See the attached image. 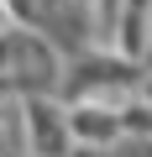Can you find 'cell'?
<instances>
[{
    "instance_id": "cell-1",
    "label": "cell",
    "mask_w": 152,
    "mask_h": 157,
    "mask_svg": "<svg viewBox=\"0 0 152 157\" xmlns=\"http://www.w3.org/2000/svg\"><path fill=\"white\" fill-rule=\"evenodd\" d=\"M142 73H147L142 58L100 42V47H89V52H79V58L63 63L58 94H63L68 105H126V100L142 89Z\"/></svg>"
},
{
    "instance_id": "cell-2",
    "label": "cell",
    "mask_w": 152,
    "mask_h": 157,
    "mask_svg": "<svg viewBox=\"0 0 152 157\" xmlns=\"http://www.w3.org/2000/svg\"><path fill=\"white\" fill-rule=\"evenodd\" d=\"M21 136L32 157H68L73 147V121L63 94H21Z\"/></svg>"
},
{
    "instance_id": "cell-3",
    "label": "cell",
    "mask_w": 152,
    "mask_h": 157,
    "mask_svg": "<svg viewBox=\"0 0 152 157\" xmlns=\"http://www.w3.org/2000/svg\"><path fill=\"white\" fill-rule=\"evenodd\" d=\"M68 121H73V141L79 147H115L126 136L121 105H68Z\"/></svg>"
},
{
    "instance_id": "cell-4",
    "label": "cell",
    "mask_w": 152,
    "mask_h": 157,
    "mask_svg": "<svg viewBox=\"0 0 152 157\" xmlns=\"http://www.w3.org/2000/svg\"><path fill=\"white\" fill-rule=\"evenodd\" d=\"M110 47L131 52L147 63V47H152V0H121V11L110 21Z\"/></svg>"
},
{
    "instance_id": "cell-5",
    "label": "cell",
    "mask_w": 152,
    "mask_h": 157,
    "mask_svg": "<svg viewBox=\"0 0 152 157\" xmlns=\"http://www.w3.org/2000/svg\"><path fill=\"white\" fill-rule=\"evenodd\" d=\"M115 157H152V136H121Z\"/></svg>"
},
{
    "instance_id": "cell-6",
    "label": "cell",
    "mask_w": 152,
    "mask_h": 157,
    "mask_svg": "<svg viewBox=\"0 0 152 157\" xmlns=\"http://www.w3.org/2000/svg\"><path fill=\"white\" fill-rule=\"evenodd\" d=\"M68 157H115V147H73Z\"/></svg>"
},
{
    "instance_id": "cell-7",
    "label": "cell",
    "mask_w": 152,
    "mask_h": 157,
    "mask_svg": "<svg viewBox=\"0 0 152 157\" xmlns=\"http://www.w3.org/2000/svg\"><path fill=\"white\" fill-rule=\"evenodd\" d=\"M136 94H142V100L152 105V63H147V73H142V89H136Z\"/></svg>"
},
{
    "instance_id": "cell-8",
    "label": "cell",
    "mask_w": 152,
    "mask_h": 157,
    "mask_svg": "<svg viewBox=\"0 0 152 157\" xmlns=\"http://www.w3.org/2000/svg\"><path fill=\"white\" fill-rule=\"evenodd\" d=\"M6 21H11V11H6V0H0V26H6Z\"/></svg>"
}]
</instances>
